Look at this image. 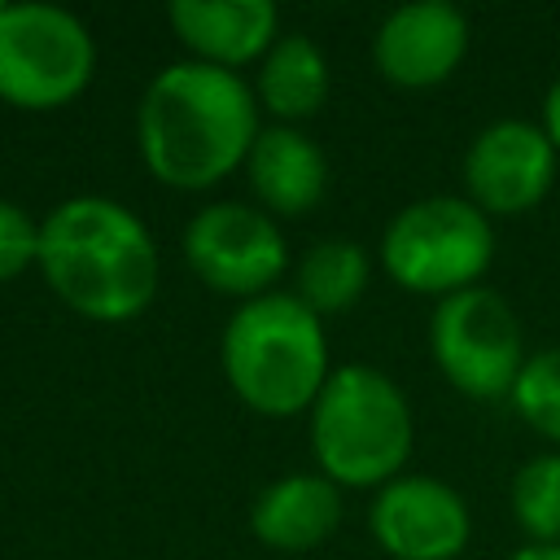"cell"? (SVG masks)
I'll return each mask as SVG.
<instances>
[{
	"label": "cell",
	"instance_id": "6da1fadb",
	"mask_svg": "<svg viewBox=\"0 0 560 560\" xmlns=\"http://www.w3.org/2000/svg\"><path fill=\"white\" fill-rule=\"evenodd\" d=\"M136 127L144 166L162 184L210 188L249 158L258 140V105L232 70L179 61L144 88Z\"/></svg>",
	"mask_w": 560,
	"mask_h": 560
},
{
	"label": "cell",
	"instance_id": "7a4b0ae2",
	"mask_svg": "<svg viewBox=\"0 0 560 560\" xmlns=\"http://www.w3.org/2000/svg\"><path fill=\"white\" fill-rule=\"evenodd\" d=\"M48 289L88 319L118 324L158 293V245L144 223L109 197H70L39 223Z\"/></svg>",
	"mask_w": 560,
	"mask_h": 560
},
{
	"label": "cell",
	"instance_id": "3957f363",
	"mask_svg": "<svg viewBox=\"0 0 560 560\" xmlns=\"http://www.w3.org/2000/svg\"><path fill=\"white\" fill-rule=\"evenodd\" d=\"M223 372L232 389L262 416H293L319 398L328 381V346L319 315L298 293L249 298L223 332Z\"/></svg>",
	"mask_w": 560,
	"mask_h": 560
},
{
	"label": "cell",
	"instance_id": "277c9868",
	"mask_svg": "<svg viewBox=\"0 0 560 560\" xmlns=\"http://www.w3.org/2000/svg\"><path fill=\"white\" fill-rule=\"evenodd\" d=\"M311 446L332 486L394 481L411 451V411L398 385L363 363L328 372L315 416Z\"/></svg>",
	"mask_w": 560,
	"mask_h": 560
},
{
	"label": "cell",
	"instance_id": "5b68a950",
	"mask_svg": "<svg viewBox=\"0 0 560 560\" xmlns=\"http://www.w3.org/2000/svg\"><path fill=\"white\" fill-rule=\"evenodd\" d=\"M494 232L464 197H424L394 214L381 241L385 271L416 293H459L490 267Z\"/></svg>",
	"mask_w": 560,
	"mask_h": 560
},
{
	"label": "cell",
	"instance_id": "8992f818",
	"mask_svg": "<svg viewBox=\"0 0 560 560\" xmlns=\"http://www.w3.org/2000/svg\"><path fill=\"white\" fill-rule=\"evenodd\" d=\"M96 66L88 26L57 4H4L0 13V96L22 109L74 101Z\"/></svg>",
	"mask_w": 560,
	"mask_h": 560
},
{
	"label": "cell",
	"instance_id": "52a82bcc",
	"mask_svg": "<svg viewBox=\"0 0 560 560\" xmlns=\"http://www.w3.org/2000/svg\"><path fill=\"white\" fill-rule=\"evenodd\" d=\"M433 359L442 376L472 398L512 394L525 359H521V324L512 306L490 289H459L438 302L429 324Z\"/></svg>",
	"mask_w": 560,
	"mask_h": 560
},
{
	"label": "cell",
	"instance_id": "ba28073f",
	"mask_svg": "<svg viewBox=\"0 0 560 560\" xmlns=\"http://www.w3.org/2000/svg\"><path fill=\"white\" fill-rule=\"evenodd\" d=\"M184 258L210 289L236 298H262L267 284L280 280L284 271V241L262 210H249L241 201H219L192 214L184 232Z\"/></svg>",
	"mask_w": 560,
	"mask_h": 560
},
{
	"label": "cell",
	"instance_id": "9c48e42d",
	"mask_svg": "<svg viewBox=\"0 0 560 560\" xmlns=\"http://www.w3.org/2000/svg\"><path fill=\"white\" fill-rule=\"evenodd\" d=\"M556 175V144L542 127L503 118L486 127L468 158H464V184L472 192V206L486 214H521L542 201Z\"/></svg>",
	"mask_w": 560,
	"mask_h": 560
},
{
	"label": "cell",
	"instance_id": "30bf717a",
	"mask_svg": "<svg viewBox=\"0 0 560 560\" xmlns=\"http://www.w3.org/2000/svg\"><path fill=\"white\" fill-rule=\"evenodd\" d=\"M372 534L394 560H455L468 542V508L446 481L394 477L372 503Z\"/></svg>",
	"mask_w": 560,
	"mask_h": 560
},
{
	"label": "cell",
	"instance_id": "8fae6325",
	"mask_svg": "<svg viewBox=\"0 0 560 560\" xmlns=\"http://www.w3.org/2000/svg\"><path fill=\"white\" fill-rule=\"evenodd\" d=\"M468 48V22L446 0H416L394 9L376 31V66L398 88H433L442 83Z\"/></svg>",
	"mask_w": 560,
	"mask_h": 560
},
{
	"label": "cell",
	"instance_id": "7c38bea8",
	"mask_svg": "<svg viewBox=\"0 0 560 560\" xmlns=\"http://www.w3.org/2000/svg\"><path fill=\"white\" fill-rule=\"evenodd\" d=\"M276 4L271 0H175L171 26L175 35L219 70L245 66L276 44Z\"/></svg>",
	"mask_w": 560,
	"mask_h": 560
},
{
	"label": "cell",
	"instance_id": "4fadbf2b",
	"mask_svg": "<svg viewBox=\"0 0 560 560\" xmlns=\"http://www.w3.org/2000/svg\"><path fill=\"white\" fill-rule=\"evenodd\" d=\"M245 166H249V188L262 197V206L280 214H306L328 184V162L319 144L293 127L258 131Z\"/></svg>",
	"mask_w": 560,
	"mask_h": 560
},
{
	"label": "cell",
	"instance_id": "5bb4252c",
	"mask_svg": "<svg viewBox=\"0 0 560 560\" xmlns=\"http://www.w3.org/2000/svg\"><path fill=\"white\" fill-rule=\"evenodd\" d=\"M341 521V494L328 477H311V472H293L271 481L258 503H254V534L267 547L280 551H306L315 542H324Z\"/></svg>",
	"mask_w": 560,
	"mask_h": 560
},
{
	"label": "cell",
	"instance_id": "9a60e30c",
	"mask_svg": "<svg viewBox=\"0 0 560 560\" xmlns=\"http://www.w3.org/2000/svg\"><path fill=\"white\" fill-rule=\"evenodd\" d=\"M258 96L280 118H311L328 96V61L311 35H284L267 48Z\"/></svg>",
	"mask_w": 560,
	"mask_h": 560
},
{
	"label": "cell",
	"instance_id": "2e32d148",
	"mask_svg": "<svg viewBox=\"0 0 560 560\" xmlns=\"http://www.w3.org/2000/svg\"><path fill=\"white\" fill-rule=\"evenodd\" d=\"M368 284V254L354 241H319L298 262V298L315 315L346 311Z\"/></svg>",
	"mask_w": 560,
	"mask_h": 560
},
{
	"label": "cell",
	"instance_id": "e0dca14e",
	"mask_svg": "<svg viewBox=\"0 0 560 560\" xmlns=\"http://www.w3.org/2000/svg\"><path fill=\"white\" fill-rule=\"evenodd\" d=\"M512 512L538 538H560V455H538L512 477Z\"/></svg>",
	"mask_w": 560,
	"mask_h": 560
},
{
	"label": "cell",
	"instance_id": "ac0fdd59",
	"mask_svg": "<svg viewBox=\"0 0 560 560\" xmlns=\"http://www.w3.org/2000/svg\"><path fill=\"white\" fill-rule=\"evenodd\" d=\"M516 411L551 442H560V346L525 359L516 385H512Z\"/></svg>",
	"mask_w": 560,
	"mask_h": 560
},
{
	"label": "cell",
	"instance_id": "d6986e66",
	"mask_svg": "<svg viewBox=\"0 0 560 560\" xmlns=\"http://www.w3.org/2000/svg\"><path fill=\"white\" fill-rule=\"evenodd\" d=\"M35 258H39V223H31L22 206L0 197V280H13Z\"/></svg>",
	"mask_w": 560,
	"mask_h": 560
},
{
	"label": "cell",
	"instance_id": "ffe728a7",
	"mask_svg": "<svg viewBox=\"0 0 560 560\" xmlns=\"http://www.w3.org/2000/svg\"><path fill=\"white\" fill-rule=\"evenodd\" d=\"M542 114H547V127H542V131H547V140H551V144L560 149V79L551 83V92H547V105H542Z\"/></svg>",
	"mask_w": 560,
	"mask_h": 560
},
{
	"label": "cell",
	"instance_id": "44dd1931",
	"mask_svg": "<svg viewBox=\"0 0 560 560\" xmlns=\"http://www.w3.org/2000/svg\"><path fill=\"white\" fill-rule=\"evenodd\" d=\"M512 560H560V547L556 542H534V547H521Z\"/></svg>",
	"mask_w": 560,
	"mask_h": 560
},
{
	"label": "cell",
	"instance_id": "7402d4cb",
	"mask_svg": "<svg viewBox=\"0 0 560 560\" xmlns=\"http://www.w3.org/2000/svg\"><path fill=\"white\" fill-rule=\"evenodd\" d=\"M0 13H4V4H0Z\"/></svg>",
	"mask_w": 560,
	"mask_h": 560
}]
</instances>
